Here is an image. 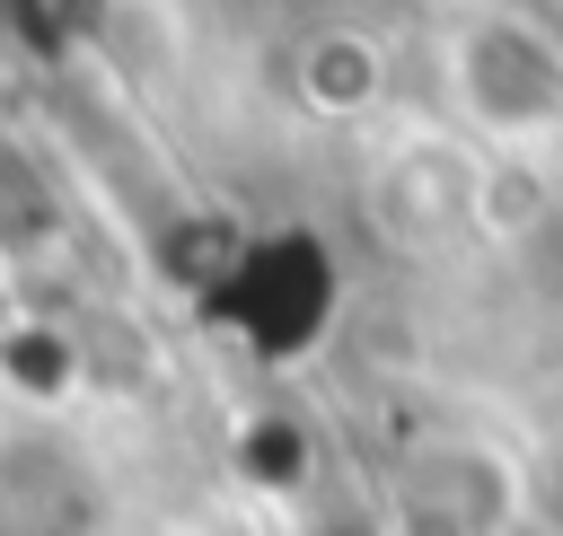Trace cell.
<instances>
[{
    "label": "cell",
    "instance_id": "1",
    "mask_svg": "<svg viewBox=\"0 0 563 536\" xmlns=\"http://www.w3.org/2000/svg\"><path fill=\"white\" fill-rule=\"evenodd\" d=\"M519 501L563 536V439H545L537 457H528V474H519Z\"/></svg>",
    "mask_w": 563,
    "mask_h": 536
}]
</instances>
